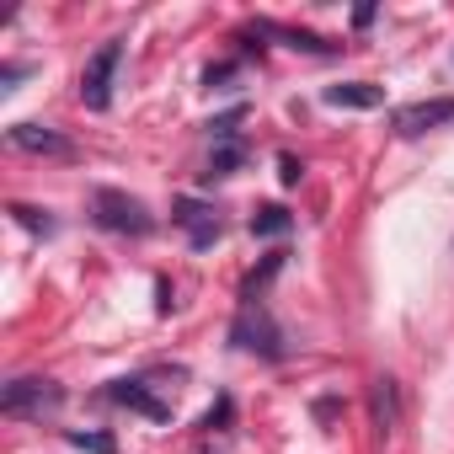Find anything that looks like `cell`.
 <instances>
[{
    "instance_id": "obj_1",
    "label": "cell",
    "mask_w": 454,
    "mask_h": 454,
    "mask_svg": "<svg viewBox=\"0 0 454 454\" xmlns=\"http://www.w3.org/2000/svg\"><path fill=\"white\" fill-rule=\"evenodd\" d=\"M91 208H97V224H107V231H118V236H150V231H155L150 208H145L139 198L118 192V187H102V192L91 198Z\"/></svg>"
},
{
    "instance_id": "obj_2",
    "label": "cell",
    "mask_w": 454,
    "mask_h": 454,
    "mask_svg": "<svg viewBox=\"0 0 454 454\" xmlns=\"http://www.w3.org/2000/svg\"><path fill=\"white\" fill-rule=\"evenodd\" d=\"M65 406V390L54 380H12L0 390V411L6 417H54Z\"/></svg>"
},
{
    "instance_id": "obj_3",
    "label": "cell",
    "mask_w": 454,
    "mask_h": 454,
    "mask_svg": "<svg viewBox=\"0 0 454 454\" xmlns=\"http://www.w3.org/2000/svg\"><path fill=\"white\" fill-rule=\"evenodd\" d=\"M118 65H123V43H102L86 59V70H81V102L91 113H107L113 107V75H118Z\"/></svg>"
},
{
    "instance_id": "obj_4",
    "label": "cell",
    "mask_w": 454,
    "mask_h": 454,
    "mask_svg": "<svg viewBox=\"0 0 454 454\" xmlns=\"http://www.w3.org/2000/svg\"><path fill=\"white\" fill-rule=\"evenodd\" d=\"M231 337H236L247 353H262V358H284V337H278V326H273V316H268L262 305H241V316H236Z\"/></svg>"
},
{
    "instance_id": "obj_5",
    "label": "cell",
    "mask_w": 454,
    "mask_h": 454,
    "mask_svg": "<svg viewBox=\"0 0 454 454\" xmlns=\"http://www.w3.org/2000/svg\"><path fill=\"white\" fill-rule=\"evenodd\" d=\"M454 118V97H433V102H406V107H395V134H427V129H438V123H449Z\"/></svg>"
},
{
    "instance_id": "obj_6",
    "label": "cell",
    "mask_w": 454,
    "mask_h": 454,
    "mask_svg": "<svg viewBox=\"0 0 454 454\" xmlns=\"http://www.w3.org/2000/svg\"><path fill=\"white\" fill-rule=\"evenodd\" d=\"M12 145H17V150H27V155L75 160V145H70L59 129H43V123H12Z\"/></svg>"
},
{
    "instance_id": "obj_7",
    "label": "cell",
    "mask_w": 454,
    "mask_h": 454,
    "mask_svg": "<svg viewBox=\"0 0 454 454\" xmlns=\"http://www.w3.org/2000/svg\"><path fill=\"white\" fill-rule=\"evenodd\" d=\"M107 401H118V406H129V411H139V417H150V422H171V406H166L160 395H150L139 380H113Z\"/></svg>"
},
{
    "instance_id": "obj_8",
    "label": "cell",
    "mask_w": 454,
    "mask_h": 454,
    "mask_svg": "<svg viewBox=\"0 0 454 454\" xmlns=\"http://www.w3.org/2000/svg\"><path fill=\"white\" fill-rule=\"evenodd\" d=\"M171 219L192 236V247H214V241H219V219H214V208H208V203H198V198H182Z\"/></svg>"
},
{
    "instance_id": "obj_9",
    "label": "cell",
    "mask_w": 454,
    "mask_h": 454,
    "mask_svg": "<svg viewBox=\"0 0 454 454\" xmlns=\"http://www.w3.org/2000/svg\"><path fill=\"white\" fill-rule=\"evenodd\" d=\"M385 102V91L374 81H342V86H326V107H348V113H374Z\"/></svg>"
},
{
    "instance_id": "obj_10",
    "label": "cell",
    "mask_w": 454,
    "mask_h": 454,
    "mask_svg": "<svg viewBox=\"0 0 454 454\" xmlns=\"http://www.w3.org/2000/svg\"><path fill=\"white\" fill-rule=\"evenodd\" d=\"M374 422H380V433H395V422H401L395 380H374Z\"/></svg>"
},
{
    "instance_id": "obj_11",
    "label": "cell",
    "mask_w": 454,
    "mask_h": 454,
    "mask_svg": "<svg viewBox=\"0 0 454 454\" xmlns=\"http://www.w3.org/2000/svg\"><path fill=\"white\" fill-rule=\"evenodd\" d=\"M289 231H294V214L278 208V203H268V208L252 214V236H289Z\"/></svg>"
},
{
    "instance_id": "obj_12",
    "label": "cell",
    "mask_w": 454,
    "mask_h": 454,
    "mask_svg": "<svg viewBox=\"0 0 454 454\" xmlns=\"http://www.w3.org/2000/svg\"><path fill=\"white\" fill-rule=\"evenodd\" d=\"M241 160H247V145H241V139H224V145H214V155H208V176H231Z\"/></svg>"
},
{
    "instance_id": "obj_13",
    "label": "cell",
    "mask_w": 454,
    "mask_h": 454,
    "mask_svg": "<svg viewBox=\"0 0 454 454\" xmlns=\"http://www.w3.org/2000/svg\"><path fill=\"white\" fill-rule=\"evenodd\" d=\"M12 214L27 224V231H43V236H54V219H49V214H38V208H27V203H17Z\"/></svg>"
},
{
    "instance_id": "obj_14",
    "label": "cell",
    "mask_w": 454,
    "mask_h": 454,
    "mask_svg": "<svg viewBox=\"0 0 454 454\" xmlns=\"http://www.w3.org/2000/svg\"><path fill=\"white\" fill-rule=\"evenodd\" d=\"M70 443L91 449V454H113V438H102V433H70Z\"/></svg>"
},
{
    "instance_id": "obj_15",
    "label": "cell",
    "mask_w": 454,
    "mask_h": 454,
    "mask_svg": "<svg viewBox=\"0 0 454 454\" xmlns=\"http://www.w3.org/2000/svg\"><path fill=\"white\" fill-rule=\"evenodd\" d=\"M241 118H247L241 107H236V113H224V118H214V123H208V129H214V139H219V145H224V139H236V123H241Z\"/></svg>"
},
{
    "instance_id": "obj_16",
    "label": "cell",
    "mask_w": 454,
    "mask_h": 454,
    "mask_svg": "<svg viewBox=\"0 0 454 454\" xmlns=\"http://www.w3.org/2000/svg\"><path fill=\"white\" fill-rule=\"evenodd\" d=\"M300 176H305V171H300V160H294V155H284V182H289V187H294V182H300Z\"/></svg>"
}]
</instances>
